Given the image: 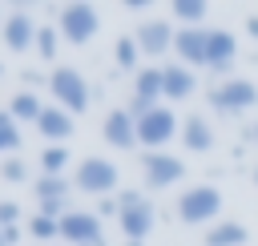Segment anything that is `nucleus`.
<instances>
[{
	"mask_svg": "<svg viewBox=\"0 0 258 246\" xmlns=\"http://www.w3.org/2000/svg\"><path fill=\"white\" fill-rule=\"evenodd\" d=\"M60 36L69 40V44H85V40H93L97 36V28H101V16H97V8L93 4H64L60 8Z\"/></svg>",
	"mask_w": 258,
	"mask_h": 246,
	"instance_id": "obj_7",
	"label": "nucleus"
},
{
	"mask_svg": "<svg viewBox=\"0 0 258 246\" xmlns=\"http://www.w3.org/2000/svg\"><path fill=\"white\" fill-rule=\"evenodd\" d=\"M20 81H24V85H40V81H44V85H48V77H40L36 69H24V73H20Z\"/></svg>",
	"mask_w": 258,
	"mask_h": 246,
	"instance_id": "obj_30",
	"label": "nucleus"
},
{
	"mask_svg": "<svg viewBox=\"0 0 258 246\" xmlns=\"http://www.w3.org/2000/svg\"><path fill=\"white\" fill-rule=\"evenodd\" d=\"M161 77H165V97L169 101H185V97L198 93V77L185 65H161Z\"/></svg>",
	"mask_w": 258,
	"mask_h": 246,
	"instance_id": "obj_16",
	"label": "nucleus"
},
{
	"mask_svg": "<svg viewBox=\"0 0 258 246\" xmlns=\"http://www.w3.org/2000/svg\"><path fill=\"white\" fill-rule=\"evenodd\" d=\"M32 190H36V202H64L69 181H64V177H52V173H40V177L32 181Z\"/></svg>",
	"mask_w": 258,
	"mask_h": 246,
	"instance_id": "obj_21",
	"label": "nucleus"
},
{
	"mask_svg": "<svg viewBox=\"0 0 258 246\" xmlns=\"http://www.w3.org/2000/svg\"><path fill=\"white\" fill-rule=\"evenodd\" d=\"M20 145V129H16V121L8 117V109L0 113V153H12Z\"/></svg>",
	"mask_w": 258,
	"mask_h": 246,
	"instance_id": "obj_27",
	"label": "nucleus"
},
{
	"mask_svg": "<svg viewBox=\"0 0 258 246\" xmlns=\"http://www.w3.org/2000/svg\"><path fill=\"white\" fill-rule=\"evenodd\" d=\"M0 177H4V181H24V177H28V165H24L20 157H8V161L0 165Z\"/></svg>",
	"mask_w": 258,
	"mask_h": 246,
	"instance_id": "obj_28",
	"label": "nucleus"
},
{
	"mask_svg": "<svg viewBox=\"0 0 258 246\" xmlns=\"http://www.w3.org/2000/svg\"><path fill=\"white\" fill-rule=\"evenodd\" d=\"M173 28L169 24H161V20H145L141 28H137V48L145 52V56H161V52H169L173 48Z\"/></svg>",
	"mask_w": 258,
	"mask_h": 246,
	"instance_id": "obj_14",
	"label": "nucleus"
},
{
	"mask_svg": "<svg viewBox=\"0 0 258 246\" xmlns=\"http://www.w3.org/2000/svg\"><path fill=\"white\" fill-rule=\"evenodd\" d=\"M36 129H40L52 145H64V141H69V133H73V113H64L60 105H48V109L40 113Z\"/></svg>",
	"mask_w": 258,
	"mask_h": 246,
	"instance_id": "obj_17",
	"label": "nucleus"
},
{
	"mask_svg": "<svg viewBox=\"0 0 258 246\" xmlns=\"http://www.w3.org/2000/svg\"><path fill=\"white\" fill-rule=\"evenodd\" d=\"M56 44H60V28H36V56L40 60H56Z\"/></svg>",
	"mask_w": 258,
	"mask_h": 246,
	"instance_id": "obj_23",
	"label": "nucleus"
},
{
	"mask_svg": "<svg viewBox=\"0 0 258 246\" xmlns=\"http://www.w3.org/2000/svg\"><path fill=\"white\" fill-rule=\"evenodd\" d=\"M0 246H8V242H4V230H0Z\"/></svg>",
	"mask_w": 258,
	"mask_h": 246,
	"instance_id": "obj_33",
	"label": "nucleus"
},
{
	"mask_svg": "<svg viewBox=\"0 0 258 246\" xmlns=\"http://www.w3.org/2000/svg\"><path fill=\"white\" fill-rule=\"evenodd\" d=\"M16 218H20V206L16 202H0V230L16 226Z\"/></svg>",
	"mask_w": 258,
	"mask_h": 246,
	"instance_id": "obj_29",
	"label": "nucleus"
},
{
	"mask_svg": "<svg viewBox=\"0 0 258 246\" xmlns=\"http://www.w3.org/2000/svg\"><path fill=\"white\" fill-rule=\"evenodd\" d=\"M173 16L185 20V28H198L202 16H206V4H202V0H177V4H173Z\"/></svg>",
	"mask_w": 258,
	"mask_h": 246,
	"instance_id": "obj_24",
	"label": "nucleus"
},
{
	"mask_svg": "<svg viewBox=\"0 0 258 246\" xmlns=\"http://www.w3.org/2000/svg\"><path fill=\"white\" fill-rule=\"evenodd\" d=\"M28 234H32L36 242H48V238H60V222H56V218H44V214H36V218L28 222Z\"/></svg>",
	"mask_w": 258,
	"mask_h": 246,
	"instance_id": "obj_26",
	"label": "nucleus"
},
{
	"mask_svg": "<svg viewBox=\"0 0 258 246\" xmlns=\"http://www.w3.org/2000/svg\"><path fill=\"white\" fill-rule=\"evenodd\" d=\"M222 210V194L214 186H194V190H181L177 198V218L185 226H202V222H214Z\"/></svg>",
	"mask_w": 258,
	"mask_h": 246,
	"instance_id": "obj_4",
	"label": "nucleus"
},
{
	"mask_svg": "<svg viewBox=\"0 0 258 246\" xmlns=\"http://www.w3.org/2000/svg\"><path fill=\"white\" fill-rule=\"evenodd\" d=\"M105 141H109L113 149H133V145H141V141H137V121L129 117V109H113V113L105 117Z\"/></svg>",
	"mask_w": 258,
	"mask_h": 246,
	"instance_id": "obj_13",
	"label": "nucleus"
},
{
	"mask_svg": "<svg viewBox=\"0 0 258 246\" xmlns=\"http://www.w3.org/2000/svg\"><path fill=\"white\" fill-rule=\"evenodd\" d=\"M206 246H246V226L242 222H214L206 234Z\"/></svg>",
	"mask_w": 258,
	"mask_h": 246,
	"instance_id": "obj_19",
	"label": "nucleus"
},
{
	"mask_svg": "<svg viewBox=\"0 0 258 246\" xmlns=\"http://www.w3.org/2000/svg\"><path fill=\"white\" fill-rule=\"evenodd\" d=\"M40 165H44V173L64 177V165H69V145H48V149L40 153Z\"/></svg>",
	"mask_w": 258,
	"mask_h": 246,
	"instance_id": "obj_22",
	"label": "nucleus"
},
{
	"mask_svg": "<svg viewBox=\"0 0 258 246\" xmlns=\"http://www.w3.org/2000/svg\"><path fill=\"white\" fill-rule=\"evenodd\" d=\"M161 97H165V77H161V69H137V77H133V101H129L125 109H129V117L137 121V117H145L149 109H157Z\"/></svg>",
	"mask_w": 258,
	"mask_h": 246,
	"instance_id": "obj_8",
	"label": "nucleus"
},
{
	"mask_svg": "<svg viewBox=\"0 0 258 246\" xmlns=\"http://www.w3.org/2000/svg\"><path fill=\"white\" fill-rule=\"evenodd\" d=\"M60 238L73 242V246L105 242V238H101V222H97V214H89V210H69V214L60 218Z\"/></svg>",
	"mask_w": 258,
	"mask_h": 246,
	"instance_id": "obj_11",
	"label": "nucleus"
},
{
	"mask_svg": "<svg viewBox=\"0 0 258 246\" xmlns=\"http://www.w3.org/2000/svg\"><path fill=\"white\" fill-rule=\"evenodd\" d=\"M210 105L218 109V113H246V109H254L258 105V85L254 81H246V77H226V81H218L210 93Z\"/></svg>",
	"mask_w": 258,
	"mask_h": 246,
	"instance_id": "obj_3",
	"label": "nucleus"
},
{
	"mask_svg": "<svg viewBox=\"0 0 258 246\" xmlns=\"http://www.w3.org/2000/svg\"><path fill=\"white\" fill-rule=\"evenodd\" d=\"M141 169H145V186L149 190H165V186H177L185 177V161L165 153V149H153V153H141Z\"/></svg>",
	"mask_w": 258,
	"mask_h": 246,
	"instance_id": "obj_9",
	"label": "nucleus"
},
{
	"mask_svg": "<svg viewBox=\"0 0 258 246\" xmlns=\"http://www.w3.org/2000/svg\"><path fill=\"white\" fill-rule=\"evenodd\" d=\"M40 113H44V105L36 101V93H16L12 97V105H8V117L20 125V121H40Z\"/></svg>",
	"mask_w": 258,
	"mask_h": 246,
	"instance_id": "obj_20",
	"label": "nucleus"
},
{
	"mask_svg": "<svg viewBox=\"0 0 258 246\" xmlns=\"http://www.w3.org/2000/svg\"><path fill=\"white\" fill-rule=\"evenodd\" d=\"M173 52H177V60L189 69H198V65H210V28H177V36H173Z\"/></svg>",
	"mask_w": 258,
	"mask_h": 246,
	"instance_id": "obj_10",
	"label": "nucleus"
},
{
	"mask_svg": "<svg viewBox=\"0 0 258 246\" xmlns=\"http://www.w3.org/2000/svg\"><path fill=\"white\" fill-rule=\"evenodd\" d=\"M125 246H141V242H125Z\"/></svg>",
	"mask_w": 258,
	"mask_h": 246,
	"instance_id": "obj_34",
	"label": "nucleus"
},
{
	"mask_svg": "<svg viewBox=\"0 0 258 246\" xmlns=\"http://www.w3.org/2000/svg\"><path fill=\"white\" fill-rule=\"evenodd\" d=\"M0 36H4L8 52H28V48H36V28H32V20H28L24 8H12V16H8L4 28H0Z\"/></svg>",
	"mask_w": 258,
	"mask_h": 246,
	"instance_id": "obj_12",
	"label": "nucleus"
},
{
	"mask_svg": "<svg viewBox=\"0 0 258 246\" xmlns=\"http://www.w3.org/2000/svg\"><path fill=\"white\" fill-rule=\"evenodd\" d=\"M93 246H105V242H93Z\"/></svg>",
	"mask_w": 258,
	"mask_h": 246,
	"instance_id": "obj_36",
	"label": "nucleus"
},
{
	"mask_svg": "<svg viewBox=\"0 0 258 246\" xmlns=\"http://www.w3.org/2000/svg\"><path fill=\"white\" fill-rule=\"evenodd\" d=\"M246 137H250V141H254V145H258V125H254V129H250V133H246Z\"/></svg>",
	"mask_w": 258,
	"mask_h": 246,
	"instance_id": "obj_32",
	"label": "nucleus"
},
{
	"mask_svg": "<svg viewBox=\"0 0 258 246\" xmlns=\"http://www.w3.org/2000/svg\"><path fill=\"white\" fill-rule=\"evenodd\" d=\"M234 60H238V40L226 28H210V69L214 73H230Z\"/></svg>",
	"mask_w": 258,
	"mask_h": 246,
	"instance_id": "obj_15",
	"label": "nucleus"
},
{
	"mask_svg": "<svg viewBox=\"0 0 258 246\" xmlns=\"http://www.w3.org/2000/svg\"><path fill=\"white\" fill-rule=\"evenodd\" d=\"M117 202H121L117 222H121L125 242H145V234H149V230H153V222H157L153 202H149V198H141V194H133V190H121V194H117Z\"/></svg>",
	"mask_w": 258,
	"mask_h": 246,
	"instance_id": "obj_1",
	"label": "nucleus"
},
{
	"mask_svg": "<svg viewBox=\"0 0 258 246\" xmlns=\"http://www.w3.org/2000/svg\"><path fill=\"white\" fill-rule=\"evenodd\" d=\"M77 190H85V194H97V198H113V190H117V165L109 161V157H85L81 165H77Z\"/></svg>",
	"mask_w": 258,
	"mask_h": 246,
	"instance_id": "obj_6",
	"label": "nucleus"
},
{
	"mask_svg": "<svg viewBox=\"0 0 258 246\" xmlns=\"http://www.w3.org/2000/svg\"><path fill=\"white\" fill-rule=\"evenodd\" d=\"M254 181H258V169H254Z\"/></svg>",
	"mask_w": 258,
	"mask_h": 246,
	"instance_id": "obj_35",
	"label": "nucleus"
},
{
	"mask_svg": "<svg viewBox=\"0 0 258 246\" xmlns=\"http://www.w3.org/2000/svg\"><path fill=\"white\" fill-rule=\"evenodd\" d=\"M181 141H185V149H194V153H206V149H214V129H210V121L206 117H185L181 121Z\"/></svg>",
	"mask_w": 258,
	"mask_h": 246,
	"instance_id": "obj_18",
	"label": "nucleus"
},
{
	"mask_svg": "<svg viewBox=\"0 0 258 246\" xmlns=\"http://www.w3.org/2000/svg\"><path fill=\"white\" fill-rule=\"evenodd\" d=\"M246 32H250V36L258 40V16H250V20H246Z\"/></svg>",
	"mask_w": 258,
	"mask_h": 246,
	"instance_id": "obj_31",
	"label": "nucleus"
},
{
	"mask_svg": "<svg viewBox=\"0 0 258 246\" xmlns=\"http://www.w3.org/2000/svg\"><path fill=\"white\" fill-rule=\"evenodd\" d=\"M0 73H4V69H0Z\"/></svg>",
	"mask_w": 258,
	"mask_h": 246,
	"instance_id": "obj_37",
	"label": "nucleus"
},
{
	"mask_svg": "<svg viewBox=\"0 0 258 246\" xmlns=\"http://www.w3.org/2000/svg\"><path fill=\"white\" fill-rule=\"evenodd\" d=\"M173 133H181V129H177L173 109H165V105H157V109H149L145 117H137V141L145 145V153H153V149H161L165 141H173Z\"/></svg>",
	"mask_w": 258,
	"mask_h": 246,
	"instance_id": "obj_5",
	"label": "nucleus"
},
{
	"mask_svg": "<svg viewBox=\"0 0 258 246\" xmlns=\"http://www.w3.org/2000/svg\"><path fill=\"white\" fill-rule=\"evenodd\" d=\"M48 93H52L56 105H60L64 113H73V117L89 109V81H85L77 69H69V65H60V69L48 73Z\"/></svg>",
	"mask_w": 258,
	"mask_h": 246,
	"instance_id": "obj_2",
	"label": "nucleus"
},
{
	"mask_svg": "<svg viewBox=\"0 0 258 246\" xmlns=\"http://www.w3.org/2000/svg\"><path fill=\"white\" fill-rule=\"evenodd\" d=\"M113 52H117V65H121V69H137V56H141V48H137V36H117Z\"/></svg>",
	"mask_w": 258,
	"mask_h": 246,
	"instance_id": "obj_25",
	"label": "nucleus"
}]
</instances>
